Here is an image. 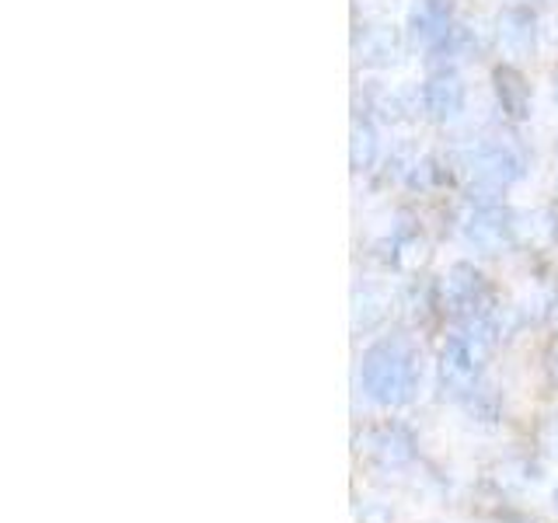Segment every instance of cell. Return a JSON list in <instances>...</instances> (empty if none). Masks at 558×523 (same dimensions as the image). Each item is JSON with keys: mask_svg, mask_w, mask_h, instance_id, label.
I'll return each mask as SVG.
<instances>
[{"mask_svg": "<svg viewBox=\"0 0 558 523\" xmlns=\"http://www.w3.org/2000/svg\"><path fill=\"white\" fill-rule=\"evenodd\" d=\"M555 98H558V87H555Z\"/></svg>", "mask_w": 558, "mask_h": 523, "instance_id": "9c48e42d", "label": "cell"}, {"mask_svg": "<svg viewBox=\"0 0 558 523\" xmlns=\"http://www.w3.org/2000/svg\"><path fill=\"white\" fill-rule=\"evenodd\" d=\"M464 165L471 171V179L482 185H506L517 179V161L499 147H478L464 154Z\"/></svg>", "mask_w": 558, "mask_h": 523, "instance_id": "3957f363", "label": "cell"}, {"mask_svg": "<svg viewBox=\"0 0 558 523\" xmlns=\"http://www.w3.org/2000/svg\"><path fill=\"white\" fill-rule=\"evenodd\" d=\"M409 28L418 42H426V46L440 42L450 32V8L444 4V0H418L409 14Z\"/></svg>", "mask_w": 558, "mask_h": 523, "instance_id": "277c9868", "label": "cell"}, {"mask_svg": "<svg viewBox=\"0 0 558 523\" xmlns=\"http://www.w3.org/2000/svg\"><path fill=\"white\" fill-rule=\"evenodd\" d=\"M423 105L433 122H450L464 109V84L453 74H436L423 87Z\"/></svg>", "mask_w": 558, "mask_h": 523, "instance_id": "7a4b0ae2", "label": "cell"}, {"mask_svg": "<svg viewBox=\"0 0 558 523\" xmlns=\"http://www.w3.org/2000/svg\"><path fill=\"white\" fill-rule=\"evenodd\" d=\"M499 39L510 49H531L534 46V14L513 8L499 17Z\"/></svg>", "mask_w": 558, "mask_h": 523, "instance_id": "52a82bcc", "label": "cell"}, {"mask_svg": "<svg viewBox=\"0 0 558 523\" xmlns=\"http://www.w3.org/2000/svg\"><path fill=\"white\" fill-rule=\"evenodd\" d=\"M493 81H496V95H499L502 112L510 119H527L531 115V84H527V77H523L520 70H513V66H499Z\"/></svg>", "mask_w": 558, "mask_h": 523, "instance_id": "5b68a950", "label": "cell"}, {"mask_svg": "<svg viewBox=\"0 0 558 523\" xmlns=\"http://www.w3.org/2000/svg\"><path fill=\"white\" fill-rule=\"evenodd\" d=\"M366 384L377 398H391L409 384V360L398 353L395 345H377L371 356H366Z\"/></svg>", "mask_w": 558, "mask_h": 523, "instance_id": "6da1fadb", "label": "cell"}, {"mask_svg": "<svg viewBox=\"0 0 558 523\" xmlns=\"http://www.w3.org/2000/svg\"><path fill=\"white\" fill-rule=\"evenodd\" d=\"M374 150H377V139L374 130L366 119H353V168H366L374 161Z\"/></svg>", "mask_w": 558, "mask_h": 523, "instance_id": "ba28073f", "label": "cell"}, {"mask_svg": "<svg viewBox=\"0 0 558 523\" xmlns=\"http://www.w3.org/2000/svg\"><path fill=\"white\" fill-rule=\"evenodd\" d=\"M468 238L478 244V248H502L510 241V214L499 206H482L468 223Z\"/></svg>", "mask_w": 558, "mask_h": 523, "instance_id": "8992f818", "label": "cell"}]
</instances>
